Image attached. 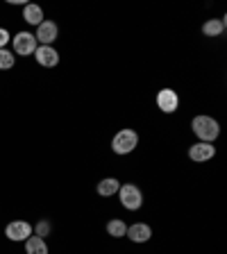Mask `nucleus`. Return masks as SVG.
<instances>
[{
    "label": "nucleus",
    "mask_w": 227,
    "mask_h": 254,
    "mask_svg": "<svg viewBox=\"0 0 227 254\" xmlns=\"http://www.w3.org/2000/svg\"><path fill=\"white\" fill-rule=\"evenodd\" d=\"M191 127H193L196 136L200 138L202 143H214L218 138V134H221V125H218V121L212 116H196L193 123H191Z\"/></svg>",
    "instance_id": "nucleus-1"
},
{
    "label": "nucleus",
    "mask_w": 227,
    "mask_h": 254,
    "mask_svg": "<svg viewBox=\"0 0 227 254\" xmlns=\"http://www.w3.org/2000/svg\"><path fill=\"white\" fill-rule=\"evenodd\" d=\"M139 145V134L134 129H121L111 141V150L116 154H130Z\"/></svg>",
    "instance_id": "nucleus-2"
},
{
    "label": "nucleus",
    "mask_w": 227,
    "mask_h": 254,
    "mask_svg": "<svg viewBox=\"0 0 227 254\" xmlns=\"http://www.w3.org/2000/svg\"><path fill=\"white\" fill-rule=\"evenodd\" d=\"M118 197H121V204L125 209H130V211H137L143 204V193L137 184H123L118 189Z\"/></svg>",
    "instance_id": "nucleus-3"
},
{
    "label": "nucleus",
    "mask_w": 227,
    "mask_h": 254,
    "mask_svg": "<svg viewBox=\"0 0 227 254\" xmlns=\"http://www.w3.org/2000/svg\"><path fill=\"white\" fill-rule=\"evenodd\" d=\"M37 39L32 32H18L14 37V53L21 55V57H27V55H34L37 50Z\"/></svg>",
    "instance_id": "nucleus-4"
},
{
    "label": "nucleus",
    "mask_w": 227,
    "mask_h": 254,
    "mask_svg": "<svg viewBox=\"0 0 227 254\" xmlns=\"http://www.w3.org/2000/svg\"><path fill=\"white\" fill-rule=\"evenodd\" d=\"M5 236L9 241H27L32 236V225L25 220H14L5 227Z\"/></svg>",
    "instance_id": "nucleus-5"
},
{
    "label": "nucleus",
    "mask_w": 227,
    "mask_h": 254,
    "mask_svg": "<svg viewBox=\"0 0 227 254\" xmlns=\"http://www.w3.org/2000/svg\"><path fill=\"white\" fill-rule=\"evenodd\" d=\"M157 107L164 114H173V111H177V107H180V98H177V93H175L173 89H161L157 93Z\"/></svg>",
    "instance_id": "nucleus-6"
},
{
    "label": "nucleus",
    "mask_w": 227,
    "mask_h": 254,
    "mask_svg": "<svg viewBox=\"0 0 227 254\" xmlns=\"http://www.w3.org/2000/svg\"><path fill=\"white\" fill-rule=\"evenodd\" d=\"M189 157L193 159L196 164H202V161H209V159L216 157V148H214L212 143L198 141V143H193V145L189 148Z\"/></svg>",
    "instance_id": "nucleus-7"
},
{
    "label": "nucleus",
    "mask_w": 227,
    "mask_h": 254,
    "mask_svg": "<svg viewBox=\"0 0 227 254\" xmlns=\"http://www.w3.org/2000/svg\"><path fill=\"white\" fill-rule=\"evenodd\" d=\"M34 57H37V62L41 64V66H46V68H53V66L59 64V53L53 46H39L37 50H34Z\"/></svg>",
    "instance_id": "nucleus-8"
},
{
    "label": "nucleus",
    "mask_w": 227,
    "mask_h": 254,
    "mask_svg": "<svg viewBox=\"0 0 227 254\" xmlns=\"http://www.w3.org/2000/svg\"><path fill=\"white\" fill-rule=\"evenodd\" d=\"M57 23L53 21H43L41 25H37V34H34V39L37 41H41V46H50V43L57 39Z\"/></svg>",
    "instance_id": "nucleus-9"
},
{
    "label": "nucleus",
    "mask_w": 227,
    "mask_h": 254,
    "mask_svg": "<svg viewBox=\"0 0 227 254\" xmlns=\"http://www.w3.org/2000/svg\"><path fill=\"white\" fill-rule=\"evenodd\" d=\"M132 243H146V241H150V236H152V229L148 227V225H143V222H134L132 227H127V234H125Z\"/></svg>",
    "instance_id": "nucleus-10"
},
{
    "label": "nucleus",
    "mask_w": 227,
    "mask_h": 254,
    "mask_svg": "<svg viewBox=\"0 0 227 254\" xmlns=\"http://www.w3.org/2000/svg\"><path fill=\"white\" fill-rule=\"evenodd\" d=\"M118 189H121V182H118L116 177H107V180L98 182V193H100L102 197H109V195H114V193H118Z\"/></svg>",
    "instance_id": "nucleus-11"
},
{
    "label": "nucleus",
    "mask_w": 227,
    "mask_h": 254,
    "mask_svg": "<svg viewBox=\"0 0 227 254\" xmlns=\"http://www.w3.org/2000/svg\"><path fill=\"white\" fill-rule=\"evenodd\" d=\"M225 32V18H212L202 25V34L205 37H218Z\"/></svg>",
    "instance_id": "nucleus-12"
},
{
    "label": "nucleus",
    "mask_w": 227,
    "mask_h": 254,
    "mask_svg": "<svg viewBox=\"0 0 227 254\" xmlns=\"http://www.w3.org/2000/svg\"><path fill=\"white\" fill-rule=\"evenodd\" d=\"M23 18H25L30 25H41L43 23V11L39 5H25L23 9Z\"/></svg>",
    "instance_id": "nucleus-13"
},
{
    "label": "nucleus",
    "mask_w": 227,
    "mask_h": 254,
    "mask_svg": "<svg viewBox=\"0 0 227 254\" xmlns=\"http://www.w3.org/2000/svg\"><path fill=\"white\" fill-rule=\"evenodd\" d=\"M25 252L27 254H48V245L43 238L39 236H30L25 241Z\"/></svg>",
    "instance_id": "nucleus-14"
},
{
    "label": "nucleus",
    "mask_w": 227,
    "mask_h": 254,
    "mask_svg": "<svg viewBox=\"0 0 227 254\" xmlns=\"http://www.w3.org/2000/svg\"><path fill=\"white\" fill-rule=\"evenodd\" d=\"M107 234L114 238H123L127 234V225L123 220H109L107 222Z\"/></svg>",
    "instance_id": "nucleus-15"
},
{
    "label": "nucleus",
    "mask_w": 227,
    "mask_h": 254,
    "mask_svg": "<svg viewBox=\"0 0 227 254\" xmlns=\"http://www.w3.org/2000/svg\"><path fill=\"white\" fill-rule=\"evenodd\" d=\"M14 68V53H9V50H0V70H9Z\"/></svg>",
    "instance_id": "nucleus-16"
},
{
    "label": "nucleus",
    "mask_w": 227,
    "mask_h": 254,
    "mask_svg": "<svg viewBox=\"0 0 227 254\" xmlns=\"http://www.w3.org/2000/svg\"><path fill=\"white\" fill-rule=\"evenodd\" d=\"M48 234H50V222H48V220L37 222V227H34V236L43 238V236H48Z\"/></svg>",
    "instance_id": "nucleus-17"
},
{
    "label": "nucleus",
    "mask_w": 227,
    "mask_h": 254,
    "mask_svg": "<svg viewBox=\"0 0 227 254\" xmlns=\"http://www.w3.org/2000/svg\"><path fill=\"white\" fill-rule=\"evenodd\" d=\"M7 43H9V32H7L5 27H0V50H2Z\"/></svg>",
    "instance_id": "nucleus-18"
}]
</instances>
